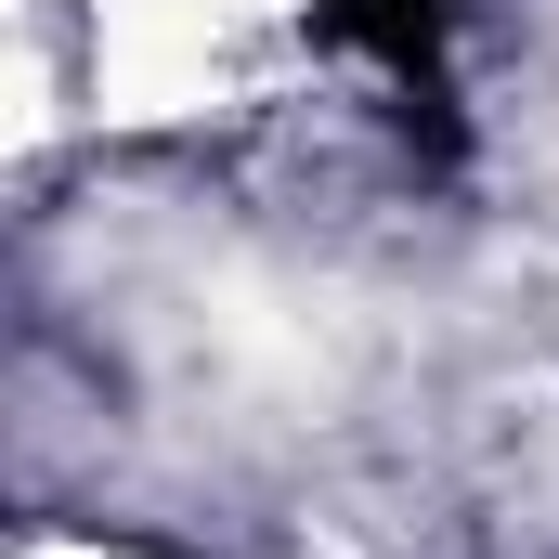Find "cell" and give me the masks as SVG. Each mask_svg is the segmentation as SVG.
Masks as SVG:
<instances>
[{"label": "cell", "mask_w": 559, "mask_h": 559, "mask_svg": "<svg viewBox=\"0 0 559 559\" xmlns=\"http://www.w3.org/2000/svg\"><path fill=\"white\" fill-rule=\"evenodd\" d=\"M312 39L378 52L391 92H455V79H442V0H312Z\"/></svg>", "instance_id": "cell-1"}]
</instances>
